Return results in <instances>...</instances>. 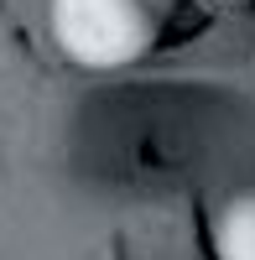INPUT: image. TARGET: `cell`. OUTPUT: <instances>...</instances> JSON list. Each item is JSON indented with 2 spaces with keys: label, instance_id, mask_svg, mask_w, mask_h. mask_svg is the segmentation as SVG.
<instances>
[{
  "label": "cell",
  "instance_id": "cell-1",
  "mask_svg": "<svg viewBox=\"0 0 255 260\" xmlns=\"http://www.w3.org/2000/svg\"><path fill=\"white\" fill-rule=\"evenodd\" d=\"M47 26L78 68H125L156 37L146 0H47Z\"/></svg>",
  "mask_w": 255,
  "mask_h": 260
},
{
  "label": "cell",
  "instance_id": "cell-2",
  "mask_svg": "<svg viewBox=\"0 0 255 260\" xmlns=\"http://www.w3.org/2000/svg\"><path fill=\"white\" fill-rule=\"evenodd\" d=\"M214 260H255V192H235L214 213Z\"/></svg>",
  "mask_w": 255,
  "mask_h": 260
}]
</instances>
